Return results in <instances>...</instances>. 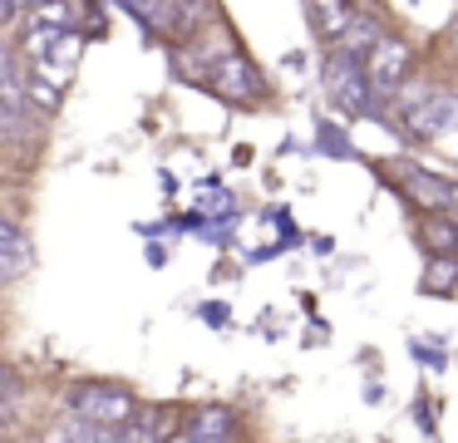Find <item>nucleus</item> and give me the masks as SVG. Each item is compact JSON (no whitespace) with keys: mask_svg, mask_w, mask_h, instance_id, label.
Here are the masks:
<instances>
[{"mask_svg":"<svg viewBox=\"0 0 458 443\" xmlns=\"http://www.w3.org/2000/svg\"><path fill=\"white\" fill-rule=\"evenodd\" d=\"M119 5L129 10L143 30H153V35H168L173 15H178V0H119Z\"/></svg>","mask_w":458,"mask_h":443,"instance_id":"nucleus-12","label":"nucleus"},{"mask_svg":"<svg viewBox=\"0 0 458 443\" xmlns=\"http://www.w3.org/2000/svg\"><path fill=\"white\" fill-rule=\"evenodd\" d=\"M11 133H15V118H11V108L0 104V148L11 143Z\"/></svg>","mask_w":458,"mask_h":443,"instance_id":"nucleus-19","label":"nucleus"},{"mask_svg":"<svg viewBox=\"0 0 458 443\" xmlns=\"http://www.w3.org/2000/svg\"><path fill=\"white\" fill-rule=\"evenodd\" d=\"M399 183H404V192L414 197L424 212H438V217H458V183H448V177L428 173V167H399Z\"/></svg>","mask_w":458,"mask_h":443,"instance_id":"nucleus-6","label":"nucleus"},{"mask_svg":"<svg viewBox=\"0 0 458 443\" xmlns=\"http://www.w3.org/2000/svg\"><path fill=\"white\" fill-rule=\"evenodd\" d=\"M320 84H326V98L340 114H369L375 108V84L365 74V59L350 55V49H330L326 69H320Z\"/></svg>","mask_w":458,"mask_h":443,"instance_id":"nucleus-3","label":"nucleus"},{"mask_svg":"<svg viewBox=\"0 0 458 443\" xmlns=\"http://www.w3.org/2000/svg\"><path fill=\"white\" fill-rule=\"evenodd\" d=\"M419 236H424L428 256H438V261H458V217L424 212V222H419Z\"/></svg>","mask_w":458,"mask_h":443,"instance_id":"nucleus-11","label":"nucleus"},{"mask_svg":"<svg viewBox=\"0 0 458 443\" xmlns=\"http://www.w3.org/2000/svg\"><path fill=\"white\" fill-rule=\"evenodd\" d=\"M15 15H21V0H0V30L15 25Z\"/></svg>","mask_w":458,"mask_h":443,"instance_id":"nucleus-20","label":"nucleus"},{"mask_svg":"<svg viewBox=\"0 0 458 443\" xmlns=\"http://www.w3.org/2000/svg\"><path fill=\"white\" fill-rule=\"evenodd\" d=\"M25 20H30V25H45V30L70 35V30H74V5H70V0H40V5L25 10Z\"/></svg>","mask_w":458,"mask_h":443,"instance_id":"nucleus-14","label":"nucleus"},{"mask_svg":"<svg viewBox=\"0 0 458 443\" xmlns=\"http://www.w3.org/2000/svg\"><path fill=\"white\" fill-rule=\"evenodd\" d=\"M25 98H30V108H40V114H55V108H60V84H50L40 69H30V74H25Z\"/></svg>","mask_w":458,"mask_h":443,"instance_id":"nucleus-15","label":"nucleus"},{"mask_svg":"<svg viewBox=\"0 0 458 443\" xmlns=\"http://www.w3.org/2000/svg\"><path fill=\"white\" fill-rule=\"evenodd\" d=\"M399 128H404V138H414V143H438V138H448L458 128V94L434 89Z\"/></svg>","mask_w":458,"mask_h":443,"instance_id":"nucleus-5","label":"nucleus"},{"mask_svg":"<svg viewBox=\"0 0 458 443\" xmlns=\"http://www.w3.org/2000/svg\"><path fill=\"white\" fill-rule=\"evenodd\" d=\"M0 104L11 108L15 124H25L30 114V98H25V74H21V49H11L0 39Z\"/></svg>","mask_w":458,"mask_h":443,"instance_id":"nucleus-10","label":"nucleus"},{"mask_svg":"<svg viewBox=\"0 0 458 443\" xmlns=\"http://www.w3.org/2000/svg\"><path fill=\"white\" fill-rule=\"evenodd\" d=\"M64 419V413H60ZM70 423V439L74 443H119V429H99V423H80V419H64Z\"/></svg>","mask_w":458,"mask_h":443,"instance_id":"nucleus-16","label":"nucleus"},{"mask_svg":"<svg viewBox=\"0 0 458 443\" xmlns=\"http://www.w3.org/2000/svg\"><path fill=\"white\" fill-rule=\"evenodd\" d=\"M5 399H21V379H15V370L5 360H0V404Z\"/></svg>","mask_w":458,"mask_h":443,"instance_id":"nucleus-17","label":"nucleus"},{"mask_svg":"<svg viewBox=\"0 0 458 443\" xmlns=\"http://www.w3.org/2000/svg\"><path fill=\"white\" fill-rule=\"evenodd\" d=\"M355 15L360 10L350 5V0H306V20H310V30H316L320 45H340L345 30L355 25Z\"/></svg>","mask_w":458,"mask_h":443,"instance_id":"nucleus-9","label":"nucleus"},{"mask_svg":"<svg viewBox=\"0 0 458 443\" xmlns=\"http://www.w3.org/2000/svg\"><path fill=\"white\" fill-rule=\"evenodd\" d=\"M379 39H385V25H379V15H369V10H360V15H355V25L345 30V39H340L335 49H350V55H360V59H365L369 49L379 45Z\"/></svg>","mask_w":458,"mask_h":443,"instance_id":"nucleus-13","label":"nucleus"},{"mask_svg":"<svg viewBox=\"0 0 458 443\" xmlns=\"http://www.w3.org/2000/svg\"><path fill=\"white\" fill-rule=\"evenodd\" d=\"M40 443H74V439H70V423H64V419L50 423V429L40 433Z\"/></svg>","mask_w":458,"mask_h":443,"instance_id":"nucleus-18","label":"nucleus"},{"mask_svg":"<svg viewBox=\"0 0 458 443\" xmlns=\"http://www.w3.org/2000/svg\"><path fill=\"white\" fill-rule=\"evenodd\" d=\"M202 79H208V89L217 98H227V104H267V79H261V69L251 64L232 39L222 49H212V69Z\"/></svg>","mask_w":458,"mask_h":443,"instance_id":"nucleus-2","label":"nucleus"},{"mask_svg":"<svg viewBox=\"0 0 458 443\" xmlns=\"http://www.w3.org/2000/svg\"><path fill=\"white\" fill-rule=\"evenodd\" d=\"M409 69H414V49H409V39H399V35H385L365 55V74H369V84H375V98L394 94V89L409 79Z\"/></svg>","mask_w":458,"mask_h":443,"instance_id":"nucleus-4","label":"nucleus"},{"mask_svg":"<svg viewBox=\"0 0 458 443\" xmlns=\"http://www.w3.org/2000/svg\"><path fill=\"white\" fill-rule=\"evenodd\" d=\"M30 5H40V0H21V10H30Z\"/></svg>","mask_w":458,"mask_h":443,"instance_id":"nucleus-21","label":"nucleus"},{"mask_svg":"<svg viewBox=\"0 0 458 443\" xmlns=\"http://www.w3.org/2000/svg\"><path fill=\"white\" fill-rule=\"evenodd\" d=\"M35 271V242L21 222L0 217V285H15Z\"/></svg>","mask_w":458,"mask_h":443,"instance_id":"nucleus-8","label":"nucleus"},{"mask_svg":"<svg viewBox=\"0 0 458 443\" xmlns=\"http://www.w3.org/2000/svg\"><path fill=\"white\" fill-rule=\"evenodd\" d=\"M60 409L64 419H80V423H99V429H123L133 413L143 409V399L129 389L123 379H70L60 389Z\"/></svg>","mask_w":458,"mask_h":443,"instance_id":"nucleus-1","label":"nucleus"},{"mask_svg":"<svg viewBox=\"0 0 458 443\" xmlns=\"http://www.w3.org/2000/svg\"><path fill=\"white\" fill-rule=\"evenodd\" d=\"M182 433H192L202 443H232L242 433V413L232 404H192L182 413Z\"/></svg>","mask_w":458,"mask_h":443,"instance_id":"nucleus-7","label":"nucleus"}]
</instances>
